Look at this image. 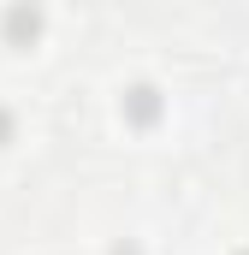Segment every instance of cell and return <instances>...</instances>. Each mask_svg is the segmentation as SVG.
I'll list each match as a JSON object with an SVG mask.
<instances>
[{
    "mask_svg": "<svg viewBox=\"0 0 249 255\" xmlns=\"http://www.w3.org/2000/svg\"><path fill=\"white\" fill-rule=\"evenodd\" d=\"M124 113H130V119H136V125H148V119H154V113H160V95H154V89H148V83H136V89H130V95H124Z\"/></svg>",
    "mask_w": 249,
    "mask_h": 255,
    "instance_id": "cell-1",
    "label": "cell"
},
{
    "mask_svg": "<svg viewBox=\"0 0 249 255\" xmlns=\"http://www.w3.org/2000/svg\"><path fill=\"white\" fill-rule=\"evenodd\" d=\"M6 30H12V36H36V30H42V18H36V12H12V18H6Z\"/></svg>",
    "mask_w": 249,
    "mask_h": 255,
    "instance_id": "cell-2",
    "label": "cell"
},
{
    "mask_svg": "<svg viewBox=\"0 0 249 255\" xmlns=\"http://www.w3.org/2000/svg\"><path fill=\"white\" fill-rule=\"evenodd\" d=\"M6 130H12V113H6V107H0V142H6Z\"/></svg>",
    "mask_w": 249,
    "mask_h": 255,
    "instance_id": "cell-3",
    "label": "cell"
},
{
    "mask_svg": "<svg viewBox=\"0 0 249 255\" xmlns=\"http://www.w3.org/2000/svg\"><path fill=\"white\" fill-rule=\"evenodd\" d=\"M113 255H136V250H130V244H124V250H113Z\"/></svg>",
    "mask_w": 249,
    "mask_h": 255,
    "instance_id": "cell-4",
    "label": "cell"
},
{
    "mask_svg": "<svg viewBox=\"0 0 249 255\" xmlns=\"http://www.w3.org/2000/svg\"><path fill=\"white\" fill-rule=\"evenodd\" d=\"M238 255H249V250H238Z\"/></svg>",
    "mask_w": 249,
    "mask_h": 255,
    "instance_id": "cell-5",
    "label": "cell"
}]
</instances>
